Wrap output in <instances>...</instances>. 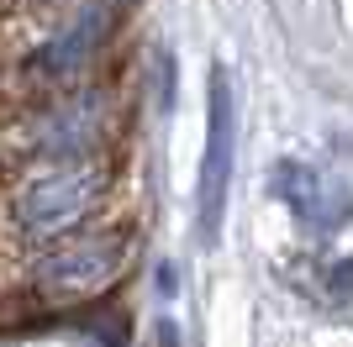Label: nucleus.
Here are the masks:
<instances>
[{
  "mask_svg": "<svg viewBox=\"0 0 353 347\" xmlns=\"http://www.w3.org/2000/svg\"><path fill=\"white\" fill-rule=\"evenodd\" d=\"M121 269V237H74V242H59L37 263V284L48 295H90V289L111 284Z\"/></svg>",
  "mask_w": 353,
  "mask_h": 347,
  "instance_id": "7ed1b4c3",
  "label": "nucleus"
},
{
  "mask_svg": "<svg viewBox=\"0 0 353 347\" xmlns=\"http://www.w3.org/2000/svg\"><path fill=\"white\" fill-rule=\"evenodd\" d=\"M159 105H163V116L174 105V58H169V48H159Z\"/></svg>",
  "mask_w": 353,
  "mask_h": 347,
  "instance_id": "0eeeda50",
  "label": "nucleus"
},
{
  "mask_svg": "<svg viewBox=\"0 0 353 347\" xmlns=\"http://www.w3.org/2000/svg\"><path fill=\"white\" fill-rule=\"evenodd\" d=\"M95 200H101V174L79 158H63L21 185L16 221H21L27 237H63L69 227H79L95 211Z\"/></svg>",
  "mask_w": 353,
  "mask_h": 347,
  "instance_id": "f257e3e1",
  "label": "nucleus"
},
{
  "mask_svg": "<svg viewBox=\"0 0 353 347\" xmlns=\"http://www.w3.org/2000/svg\"><path fill=\"white\" fill-rule=\"evenodd\" d=\"M101 95H74L69 105H59V111H48L43 121H37V132H32V143H37V153H48L53 163L63 158H85V147L101 137Z\"/></svg>",
  "mask_w": 353,
  "mask_h": 347,
  "instance_id": "39448f33",
  "label": "nucleus"
},
{
  "mask_svg": "<svg viewBox=\"0 0 353 347\" xmlns=\"http://www.w3.org/2000/svg\"><path fill=\"white\" fill-rule=\"evenodd\" d=\"M269 195L285 200L295 211V221L311 227V231H338L343 221H348V211H353L348 189H343L332 174L306 169V163H274V174H269Z\"/></svg>",
  "mask_w": 353,
  "mask_h": 347,
  "instance_id": "20e7f679",
  "label": "nucleus"
},
{
  "mask_svg": "<svg viewBox=\"0 0 353 347\" xmlns=\"http://www.w3.org/2000/svg\"><path fill=\"white\" fill-rule=\"evenodd\" d=\"M105 21H111V0H90L69 27L53 32L43 43V53L32 58V69L43 74V79H69V74H79V63H85V58L95 53V43L105 37Z\"/></svg>",
  "mask_w": 353,
  "mask_h": 347,
  "instance_id": "423d86ee",
  "label": "nucleus"
},
{
  "mask_svg": "<svg viewBox=\"0 0 353 347\" xmlns=\"http://www.w3.org/2000/svg\"><path fill=\"white\" fill-rule=\"evenodd\" d=\"M206 158H201V179H195V221H201V242L221 237V211H227V179H232V132H237V111H232V85L227 69H211V105H206Z\"/></svg>",
  "mask_w": 353,
  "mask_h": 347,
  "instance_id": "f03ea898",
  "label": "nucleus"
}]
</instances>
